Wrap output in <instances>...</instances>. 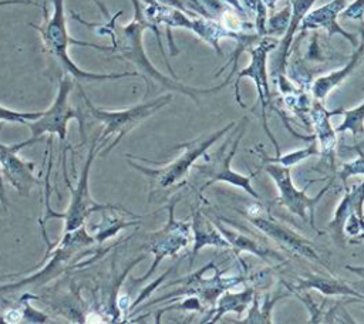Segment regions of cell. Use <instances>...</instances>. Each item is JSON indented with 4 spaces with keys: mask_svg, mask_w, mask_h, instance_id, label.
<instances>
[{
    "mask_svg": "<svg viewBox=\"0 0 364 324\" xmlns=\"http://www.w3.org/2000/svg\"><path fill=\"white\" fill-rule=\"evenodd\" d=\"M131 3L134 7V17L128 24L118 26L115 23V18L121 16L122 11H118L112 18H109V23L104 27L101 24H97L98 27H101V33L109 34L114 53H118L122 58L138 67L145 74V77L156 81L158 84L171 91L185 94L196 102L198 95L218 92L229 84V77H226L222 84L212 88H193L178 82L176 75L172 71V67L169 65L166 54L164 51L161 34L145 17L141 1L131 0Z\"/></svg>",
    "mask_w": 364,
    "mask_h": 324,
    "instance_id": "obj_1",
    "label": "cell"
},
{
    "mask_svg": "<svg viewBox=\"0 0 364 324\" xmlns=\"http://www.w3.org/2000/svg\"><path fill=\"white\" fill-rule=\"evenodd\" d=\"M53 3V13L48 17L46 14V21L43 26L37 27L34 26L43 38L44 47L48 50L50 54H53L60 64L64 67V70L71 74V77L75 81H109V80H119L125 77H138L139 72L136 71H128V72H118V74H95V72H88L77 67L70 55H68V47L71 44L75 45H84V47H91L102 51H112V47L108 45H98L92 43H85V41H78L74 40L68 36L67 31V23H65V14H64V0H51Z\"/></svg>",
    "mask_w": 364,
    "mask_h": 324,
    "instance_id": "obj_2",
    "label": "cell"
},
{
    "mask_svg": "<svg viewBox=\"0 0 364 324\" xmlns=\"http://www.w3.org/2000/svg\"><path fill=\"white\" fill-rule=\"evenodd\" d=\"M237 122H229L226 126L208 134V135H200L195 139L182 142L176 146L175 149H183V152L172 162L159 166V168H146L139 163L128 161V163L142 172L148 179H149V198L156 192V190H165L173 186H179L183 183L186 179L191 168L193 163L206 153V151L218 141L225 134H228L232 128H235Z\"/></svg>",
    "mask_w": 364,
    "mask_h": 324,
    "instance_id": "obj_3",
    "label": "cell"
},
{
    "mask_svg": "<svg viewBox=\"0 0 364 324\" xmlns=\"http://www.w3.org/2000/svg\"><path fill=\"white\" fill-rule=\"evenodd\" d=\"M80 92L84 98V102L90 114L104 126L102 132L100 134V139L108 142L114 136V139L108 144V146L97 153V156H102V158H105L127 134H129L134 128L141 125L145 119L156 114L161 108L168 105L172 99V94H164L161 97H156L149 101H144L138 105H134L125 109L109 111V109H102L95 107L90 101V98L84 94L81 87H80Z\"/></svg>",
    "mask_w": 364,
    "mask_h": 324,
    "instance_id": "obj_4",
    "label": "cell"
},
{
    "mask_svg": "<svg viewBox=\"0 0 364 324\" xmlns=\"http://www.w3.org/2000/svg\"><path fill=\"white\" fill-rule=\"evenodd\" d=\"M100 131H97L92 136L91 141V146L85 159V163L81 169V173L78 176V182L75 188H71V199H70V205L67 207V210L64 213H55L53 210L48 209V215L46 216V220L50 217H61L64 219V232H73L78 227H81L84 225V222L87 220V217L90 215H92L94 212L102 210L105 207H108L109 205L105 203H97L90 192V186H88V179H90V171L92 166V162L97 156V153L101 151V148H104L108 142L107 141H101L100 139Z\"/></svg>",
    "mask_w": 364,
    "mask_h": 324,
    "instance_id": "obj_5",
    "label": "cell"
},
{
    "mask_svg": "<svg viewBox=\"0 0 364 324\" xmlns=\"http://www.w3.org/2000/svg\"><path fill=\"white\" fill-rule=\"evenodd\" d=\"M73 87H74V81L68 75H64L60 80L58 92L55 95L54 102L51 104V107L47 111L41 112V115L37 119L27 122V125L31 129V138L24 142L17 144L16 145L17 149L36 142L44 134H50V135L57 134L60 141L64 142L65 136H67V125H68L70 119H77L80 122L81 135L85 136L84 135V115L80 114V111L74 109L68 102V97H70Z\"/></svg>",
    "mask_w": 364,
    "mask_h": 324,
    "instance_id": "obj_6",
    "label": "cell"
},
{
    "mask_svg": "<svg viewBox=\"0 0 364 324\" xmlns=\"http://www.w3.org/2000/svg\"><path fill=\"white\" fill-rule=\"evenodd\" d=\"M264 171L269 173V176L273 179V182L277 186L280 205L284 206L294 216H299L301 220L309 222L310 226L314 230H317L316 226H314V207L318 205V202L321 200L324 193L331 188V182L328 185H326L318 192V195L309 196L307 189L317 179H311L304 186V189L300 190L293 183L289 166H283V165H279V163H274V162H267L264 165Z\"/></svg>",
    "mask_w": 364,
    "mask_h": 324,
    "instance_id": "obj_7",
    "label": "cell"
},
{
    "mask_svg": "<svg viewBox=\"0 0 364 324\" xmlns=\"http://www.w3.org/2000/svg\"><path fill=\"white\" fill-rule=\"evenodd\" d=\"M245 128H246V124H243L240 126V131H239V135L236 136V139L233 141V144L229 146V142L225 141V144L222 146H219L218 151H215L212 155H206V162L205 163H193V169H198L199 175L203 176V178H208L209 180L205 182L200 189H199V196L200 193L209 188L210 185L216 183V182H226V183H230L233 186H237V188H242L245 189L246 193H249L252 198L260 200V196L259 193L253 189L252 186V179L253 176L257 173H250L247 176L245 175H240L237 172H235L232 168H230V162H232V158L235 156L236 153V149L239 146V142L245 134Z\"/></svg>",
    "mask_w": 364,
    "mask_h": 324,
    "instance_id": "obj_8",
    "label": "cell"
},
{
    "mask_svg": "<svg viewBox=\"0 0 364 324\" xmlns=\"http://www.w3.org/2000/svg\"><path fill=\"white\" fill-rule=\"evenodd\" d=\"M243 215L249 219V222L255 227H257L264 236L270 237L280 247L286 249L287 252L293 253L294 256H299V257H303L306 260H311L314 263H318L320 266H323L324 269H327L331 273L330 266L326 264L324 260H321L318 253L314 250L311 242H309L303 236L297 234L296 232L289 229L286 225L269 217L264 213L260 203H256V205L247 207Z\"/></svg>",
    "mask_w": 364,
    "mask_h": 324,
    "instance_id": "obj_9",
    "label": "cell"
},
{
    "mask_svg": "<svg viewBox=\"0 0 364 324\" xmlns=\"http://www.w3.org/2000/svg\"><path fill=\"white\" fill-rule=\"evenodd\" d=\"M175 203L176 200H172L168 206L169 216L164 227L151 233L146 239V249L154 254V261L149 270L136 279V281H145L148 277H151L164 257L175 256L179 250L185 249L191 240V225L182 220H176L173 216Z\"/></svg>",
    "mask_w": 364,
    "mask_h": 324,
    "instance_id": "obj_10",
    "label": "cell"
},
{
    "mask_svg": "<svg viewBox=\"0 0 364 324\" xmlns=\"http://www.w3.org/2000/svg\"><path fill=\"white\" fill-rule=\"evenodd\" d=\"M279 41L274 37H263L260 40L259 44H256L255 47H249V53H250V63L246 68H243L240 72H237L236 81H235V91L237 90L239 81L245 77H249L255 81L256 84V90H257V97H259V102L262 105V117H263V126L266 134L269 135L270 141L274 144L276 146V152L277 155L280 153V149L277 146V142L274 139V136L272 135L269 126H267V119H266V108L267 105H270V91H269V81H267V70H266V64H267V55L272 50H274L277 47Z\"/></svg>",
    "mask_w": 364,
    "mask_h": 324,
    "instance_id": "obj_11",
    "label": "cell"
},
{
    "mask_svg": "<svg viewBox=\"0 0 364 324\" xmlns=\"http://www.w3.org/2000/svg\"><path fill=\"white\" fill-rule=\"evenodd\" d=\"M346 6V0H330L326 4L314 9V10H309L306 13V16L303 17L301 23H300V30L306 31V30H316V28H324L328 34V37H333L334 34H340L344 38H347L354 47L358 45V38L355 34L346 31L338 23L337 18L340 17L341 10Z\"/></svg>",
    "mask_w": 364,
    "mask_h": 324,
    "instance_id": "obj_12",
    "label": "cell"
},
{
    "mask_svg": "<svg viewBox=\"0 0 364 324\" xmlns=\"http://www.w3.org/2000/svg\"><path fill=\"white\" fill-rule=\"evenodd\" d=\"M17 151L18 149L16 145L7 146L0 144V163L9 182L21 195H28L31 186L38 183V180L33 176L34 163L21 161L18 156H16Z\"/></svg>",
    "mask_w": 364,
    "mask_h": 324,
    "instance_id": "obj_13",
    "label": "cell"
},
{
    "mask_svg": "<svg viewBox=\"0 0 364 324\" xmlns=\"http://www.w3.org/2000/svg\"><path fill=\"white\" fill-rule=\"evenodd\" d=\"M297 286L291 287L286 281L283 283L290 291H299V290H306V288H314L323 296H353L354 298L364 300L363 294L360 291H355L348 281L333 277V276H323V274H314V273H307L306 276H297Z\"/></svg>",
    "mask_w": 364,
    "mask_h": 324,
    "instance_id": "obj_14",
    "label": "cell"
},
{
    "mask_svg": "<svg viewBox=\"0 0 364 324\" xmlns=\"http://www.w3.org/2000/svg\"><path fill=\"white\" fill-rule=\"evenodd\" d=\"M361 205H363V183H358L357 186H351V188L346 186L344 196L340 200L333 219L327 225V230L337 246H343L346 242L344 223L348 215L354 210L363 213Z\"/></svg>",
    "mask_w": 364,
    "mask_h": 324,
    "instance_id": "obj_15",
    "label": "cell"
},
{
    "mask_svg": "<svg viewBox=\"0 0 364 324\" xmlns=\"http://www.w3.org/2000/svg\"><path fill=\"white\" fill-rule=\"evenodd\" d=\"M191 225V233L193 236V246L191 250V260L189 266H192V261L195 256L199 253V250L205 246H213L220 249H230L226 239L222 236V233L218 230L213 222L206 219L200 209H196L192 213V222Z\"/></svg>",
    "mask_w": 364,
    "mask_h": 324,
    "instance_id": "obj_16",
    "label": "cell"
},
{
    "mask_svg": "<svg viewBox=\"0 0 364 324\" xmlns=\"http://www.w3.org/2000/svg\"><path fill=\"white\" fill-rule=\"evenodd\" d=\"M363 48H364V44L363 41L358 43V45L355 47L354 53L351 54L348 63L338 68V70H334L326 75H321L318 78H316L311 84V94L314 97V99L323 102L326 99V97L334 90L337 88L361 63V58H363Z\"/></svg>",
    "mask_w": 364,
    "mask_h": 324,
    "instance_id": "obj_17",
    "label": "cell"
},
{
    "mask_svg": "<svg viewBox=\"0 0 364 324\" xmlns=\"http://www.w3.org/2000/svg\"><path fill=\"white\" fill-rule=\"evenodd\" d=\"M215 226H218V230L222 233V236L229 243L230 250H233L236 254H239L242 252H247V253H252V254H256V256L262 257L266 261H270L272 259L277 260V261L284 260V257L280 253H277V252L272 250L270 247L264 246L256 237H250L247 234L239 233L237 230H232L229 227H225V225L219 223V220L215 223Z\"/></svg>",
    "mask_w": 364,
    "mask_h": 324,
    "instance_id": "obj_18",
    "label": "cell"
},
{
    "mask_svg": "<svg viewBox=\"0 0 364 324\" xmlns=\"http://www.w3.org/2000/svg\"><path fill=\"white\" fill-rule=\"evenodd\" d=\"M314 1L316 0H291L290 17H289V23H287V27L284 31V37L277 44L279 50H277V60H276V71L279 72V75L283 74L286 70V61H287V55L290 51V45L293 43L294 34L299 30L303 17L311 9Z\"/></svg>",
    "mask_w": 364,
    "mask_h": 324,
    "instance_id": "obj_19",
    "label": "cell"
},
{
    "mask_svg": "<svg viewBox=\"0 0 364 324\" xmlns=\"http://www.w3.org/2000/svg\"><path fill=\"white\" fill-rule=\"evenodd\" d=\"M333 115H336V111H331V112L326 111L321 102L314 99L313 108L310 111V118L317 132L314 138H316V144L318 146L320 153H333L336 149V145H337L336 131L330 125V118Z\"/></svg>",
    "mask_w": 364,
    "mask_h": 324,
    "instance_id": "obj_20",
    "label": "cell"
},
{
    "mask_svg": "<svg viewBox=\"0 0 364 324\" xmlns=\"http://www.w3.org/2000/svg\"><path fill=\"white\" fill-rule=\"evenodd\" d=\"M255 291L252 287H246L243 291L240 293H223L219 298H218V303H216V311L215 314L212 315V318H209L210 323H215L218 321L223 314L229 313V311H233V313H237L240 314L252 301V297H253Z\"/></svg>",
    "mask_w": 364,
    "mask_h": 324,
    "instance_id": "obj_21",
    "label": "cell"
},
{
    "mask_svg": "<svg viewBox=\"0 0 364 324\" xmlns=\"http://www.w3.org/2000/svg\"><path fill=\"white\" fill-rule=\"evenodd\" d=\"M336 115H343L344 121L334 129L336 132H346L350 131L354 138H361L364 135V101H360L357 107L350 109H336Z\"/></svg>",
    "mask_w": 364,
    "mask_h": 324,
    "instance_id": "obj_22",
    "label": "cell"
},
{
    "mask_svg": "<svg viewBox=\"0 0 364 324\" xmlns=\"http://www.w3.org/2000/svg\"><path fill=\"white\" fill-rule=\"evenodd\" d=\"M287 293L276 296L273 298H270L269 294H266L262 306L259 303V294L255 293L252 297V308L249 311V315L243 320H240V323H272V310L274 307V304L282 300L283 297H286Z\"/></svg>",
    "mask_w": 364,
    "mask_h": 324,
    "instance_id": "obj_23",
    "label": "cell"
},
{
    "mask_svg": "<svg viewBox=\"0 0 364 324\" xmlns=\"http://www.w3.org/2000/svg\"><path fill=\"white\" fill-rule=\"evenodd\" d=\"M313 155H320V151H318V146H317L316 142H313L311 145H309L306 148H301V149L284 153V155L279 153L276 158H269V156L263 155V161L264 162H274V163L291 168V166L300 163L301 161H304L306 158H310Z\"/></svg>",
    "mask_w": 364,
    "mask_h": 324,
    "instance_id": "obj_24",
    "label": "cell"
},
{
    "mask_svg": "<svg viewBox=\"0 0 364 324\" xmlns=\"http://www.w3.org/2000/svg\"><path fill=\"white\" fill-rule=\"evenodd\" d=\"M364 173V163H363V152H358V156L353 162L341 163L340 166V179L343 183V188L347 186V180L353 175H363Z\"/></svg>",
    "mask_w": 364,
    "mask_h": 324,
    "instance_id": "obj_25",
    "label": "cell"
},
{
    "mask_svg": "<svg viewBox=\"0 0 364 324\" xmlns=\"http://www.w3.org/2000/svg\"><path fill=\"white\" fill-rule=\"evenodd\" d=\"M363 4L364 0H353V3H350L348 6L346 4L344 9L341 10L340 16L343 18H351V20H358L360 23L363 21Z\"/></svg>",
    "mask_w": 364,
    "mask_h": 324,
    "instance_id": "obj_26",
    "label": "cell"
},
{
    "mask_svg": "<svg viewBox=\"0 0 364 324\" xmlns=\"http://www.w3.org/2000/svg\"><path fill=\"white\" fill-rule=\"evenodd\" d=\"M169 273H171V269H169V270H166V271H165V273H164V274H162L159 279H156V280H155V281H154L151 286H148L145 290H142V291H141V294L138 296V298H135V301L132 303V306H131V310H134V308L136 307V304H139V303H141L144 298H146V296H149V294H151V293H152V291H154V290H155V288L159 286V283H161V281H162V280H164V279H165V277H166Z\"/></svg>",
    "mask_w": 364,
    "mask_h": 324,
    "instance_id": "obj_27",
    "label": "cell"
},
{
    "mask_svg": "<svg viewBox=\"0 0 364 324\" xmlns=\"http://www.w3.org/2000/svg\"><path fill=\"white\" fill-rule=\"evenodd\" d=\"M156 1H158V3H161V4H165V6H171V7L179 9V10L185 11V13H186V14H189V16H195V13L189 11V10L185 7V4H183V1H182V0H156Z\"/></svg>",
    "mask_w": 364,
    "mask_h": 324,
    "instance_id": "obj_28",
    "label": "cell"
},
{
    "mask_svg": "<svg viewBox=\"0 0 364 324\" xmlns=\"http://www.w3.org/2000/svg\"><path fill=\"white\" fill-rule=\"evenodd\" d=\"M10 4H34V6H37V3H34L31 0H0V7L10 6Z\"/></svg>",
    "mask_w": 364,
    "mask_h": 324,
    "instance_id": "obj_29",
    "label": "cell"
},
{
    "mask_svg": "<svg viewBox=\"0 0 364 324\" xmlns=\"http://www.w3.org/2000/svg\"><path fill=\"white\" fill-rule=\"evenodd\" d=\"M226 3H229L232 7H235L237 11H242L243 13V10H242V6H240V3H239V0H225Z\"/></svg>",
    "mask_w": 364,
    "mask_h": 324,
    "instance_id": "obj_30",
    "label": "cell"
}]
</instances>
